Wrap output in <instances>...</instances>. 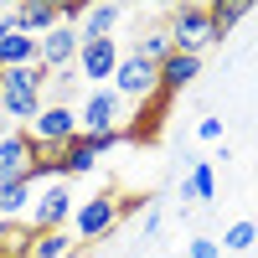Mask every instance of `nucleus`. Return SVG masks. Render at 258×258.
Instances as JSON below:
<instances>
[{"instance_id": "obj_1", "label": "nucleus", "mask_w": 258, "mask_h": 258, "mask_svg": "<svg viewBox=\"0 0 258 258\" xmlns=\"http://www.w3.org/2000/svg\"><path fill=\"white\" fill-rule=\"evenodd\" d=\"M47 83H52V73L41 62L36 68H11L6 83H0V114L21 129H31V119L47 109Z\"/></svg>"}, {"instance_id": "obj_2", "label": "nucleus", "mask_w": 258, "mask_h": 258, "mask_svg": "<svg viewBox=\"0 0 258 258\" xmlns=\"http://www.w3.org/2000/svg\"><path fill=\"white\" fill-rule=\"evenodd\" d=\"M165 26H170V41L176 52H191V57H207L217 47V31H212V16L202 0H186V6H170L165 11Z\"/></svg>"}, {"instance_id": "obj_3", "label": "nucleus", "mask_w": 258, "mask_h": 258, "mask_svg": "<svg viewBox=\"0 0 258 258\" xmlns=\"http://www.w3.org/2000/svg\"><path fill=\"white\" fill-rule=\"evenodd\" d=\"M119 222H124L119 217V197H114V191H98V197H88L73 212V238L78 243H98V238H109Z\"/></svg>"}, {"instance_id": "obj_4", "label": "nucleus", "mask_w": 258, "mask_h": 258, "mask_svg": "<svg viewBox=\"0 0 258 258\" xmlns=\"http://www.w3.org/2000/svg\"><path fill=\"white\" fill-rule=\"evenodd\" d=\"M73 212H78L73 186H68V181H52V186H41V191H36V202H31V212H26V222H31V232H57V227H68V222H73Z\"/></svg>"}, {"instance_id": "obj_5", "label": "nucleus", "mask_w": 258, "mask_h": 258, "mask_svg": "<svg viewBox=\"0 0 258 258\" xmlns=\"http://www.w3.org/2000/svg\"><path fill=\"white\" fill-rule=\"evenodd\" d=\"M109 88H114L124 103H145V98L160 93V68H155V62H145V57H135V52H124Z\"/></svg>"}, {"instance_id": "obj_6", "label": "nucleus", "mask_w": 258, "mask_h": 258, "mask_svg": "<svg viewBox=\"0 0 258 258\" xmlns=\"http://www.w3.org/2000/svg\"><path fill=\"white\" fill-rule=\"evenodd\" d=\"M78 129L83 135H103V129H124V98L114 88H88L78 103Z\"/></svg>"}, {"instance_id": "obj_7", "label": "nucleus", "mask_w": 258, "mask_h": 258, "mask_svg": "<svg viewBox=\"0 0 258 258\" xmlns=\"http://www.w3.org/2000/svg\"><path fill=\"white\" fill-rule=\"evenodd\" d=\"M26 135L36 140V145H52V150H62V145H73L83 129H78V109L73 103H47L36 119H31V129Z\"/></svg>"}, {"instance_id": "obj_8", "label": "nucleus", "mask_w": 258, "mask_h": 258, "mask_svg": "<svg viewBox=\"0 0 258 258\" xmlns=\"http://www.w3.org/2000/svg\"><path fill=\"white\" fill-rule=\"evenodd\" d=\"M119 41L114 36H103V41H83L78 47V78L83 83H93V88H109L114 73H119Z\"/></svg>"}, {"instance_id": "obj_9", "label": "nucleus", "mask_w": 258, "mask_h": 258, "mask_svg": "<svg viewBox=\"0 0 258 258\" xmlns=\"http://www.w3.org/2000/svg\"><path fill=\"white\" fill-rule=\"evenodd\" d=\"M78 47H83V31L78 26H52L47 36H41V68L47 73H62V68H78Z\"/></svg>"}, {"instance_id": "obj_10", "label": "nucleus", "mask_w": 258, "mask_h": 258, "mask_svg": "<svg viewBox=\"0 0 258 258\" xmlns=\"http://www.w3.org/2000/svg\"><path fill=\"white\" fill-rule=\"evenodd\" d=\"M6 181H31V135L26 129H6V140H0V186Z\"/></svg>"}, {"instance_id": "obj_11", "label": "nucleus", "mask_w": 258, "mask_h": 258, "mask_svg": "<svg viewBox=\"0 0 258 258\" xmlns=\"http://www.w3.org/2000/svg\"><path fill=\"white\" fill-rule=\"evenodd\" d=\"M202 78V57H191V52H170L165 62H160V93H186L191 83Z\"/></svg>"}, {"instance_id": "obj_12", "label": "nucleus", "mask_w": 258, "mask_h": 258, "mask_svg": "<svg viewBox=\"0 0 258 258\" xmlns=\"http://www.w3.org/2000/svg\"><path fill=\"white\" fill-rule=\"evenodd\" d=\"M16 31H26V36H47L52 26H62V6H52V0H26V6H16Z\"/></svg>"}, {"instance_id": "obj_13", "label": "nucleus", "mask_w": 258, "mask_h": 258, "mask_svg": "<svg viewBox=\"0 0 258 258\" xmlns=\"http://www.w3.org/2000/svg\"><path fill=\"white\" fill-rule=\"evenodd\" d=\"M41 62V41L36 36H26V31H11L6 41H0V68H36Z\"/></svg>"}, {"instance_id": "obj_14", "label": "nucleus", "mask_w": 258, "mask_h": 258, "mask_svg": "<svg viewBox=\"0 0 258 258\" xmlns=\"http://www.w3.org/2000/svg\"><path fill=\"white\" fill-rule=\"evenodd\" d=\"M124 21V11L114 6V0H98V6H88V16H83V41H103V36H114V26Z\"/></svg>"}, {"instance_id": "obj_15", "label": "nucleus", "mask_w": 258, "mask_h": 258, "mask_svg": "<svg viewBox=\"0 0 258 258\" xmlns=\"http://www.w3.org/2000/svg\"><path fill=\"white\" fill-rule=\"evenodd\" d=\"M212 197H217V165H212V160H197V165H191V176L181 181V202H212Z\"/></svg>"}, {"instance_id": "obj_16", "label": "nucleus", "mask_w": 258, "mask_h": 258, "mask_svg": "<svg viewBox=\"0 0 258 258\" xmlns=\"http://www.w3.org/2000/svg\"><path fill=\"white\" fill-rule=\"evenodd\" d=\"M93 165H98V150L88 145V135H78L73 145H62V181L68 176H93Z\"/></svg>"}, {"instance_id": "obj_17", "label": "nucleus", "mask_w": 258, "mask_h": 258, "mask_svg": "<svg viewBox=\"0 0 258 258\" xmlns=\"http://www.w3.org/2000/svg\"><path fill=\"white\" fill-rule=\"evenodd\" d=\"M129 52H135V57H145V62H155V68H160V62L170 57V52H176V41H170V26H165V21H160V26H150L140 41H135V47H129Z\"/></svg>"}, {"instance_id": "obj_18", "label": "nucleus", "mask_w": 258, "mask_h": 258, "mask_svg": "<svg viewBox=\"0 0 258 258\" xmlns=\"http://www.w3.org/2000/svg\"><path fill=\"white\" fill-rule=\"evenodd\" d=\"M73 253H78V238H73V227L36 232V238H31V258H73Z\"/></svg>"}, {"instance_id": "obj_19", "label": "nucleus", "mask_w": 258, "mask_h": 258, "mask_svg": "<svg viewBox=\"0 0 258 258\" xmlns=\"http://www.w3.org/2000/svg\"><path fill=\"white\" fill-rule=\"evenodd\" d=\"M248 0H212V6H207V16H212V31H217V41L232 31V26H243V21H248Z\"/></svg>"}, {"instance_id": "obj_20", "label": "nucleus", "mask_w": 258, "mask_h": 258, "mask_svg": "<svg viewBox=\"0 0 258 258\" xmlns=\"http://www.w3.org/2000/svg\"><path fill=\"white\" fill-rule=\"evenodd\" d=\"M31 202H36V186H31V181H6V186H0V212H6L11 222L26 217Z\"/></svg>"}, {"instance_id": "obj_21", "label": "nucleus", "mask_w": 258, "mask_h": 258, "mask_svg": "<svg viewBox=\"0 0 258 258\" xmlns=\"http://www.w3.org/2000/svg\"><path fill=\"white\" fill-rule=\"evenodd\" d=\"M31 222H0V258H31Z\"/></svg>"}, {"instance_id": "obj_22", "label": "nucleus", "mask_w": 258, "mask_h": 258, "mask_svg": "<svg viewBox=\"0 0 258 258\" xmlns=\"http://www.w3.org/2000/svg\"><path fill=\"white\" fill-rule=\"evenodd\" d=\"M222 253H248L253 243H258V222H248V217H238V222H232L227 232H222Z\"/></svg>"}, {"instance_id": "obj_23", "label": "nucleus", "mask_w": 258, "mask_h": 258, "mask_svg": "<svg viewBox=\"0 0 258 258\" xmlns=\"http://www.w3.org/2000/svg\"><path fill=\"white\" fill-rule=\"evenodd\" d=\"M222 135H227V124H222L217 114H207V119L197 124V140H202V145H222Z\"/></svg>"}, {"instance_id": "obj_24", "label": "nucleus", "mask_w": 258, "mask_h": 258, "mask_svg": "<svg viewBox=\"0 0 258 258\" xmlns=\"http://www.w3.org/2000/svg\"><path fill=\"white\" fill-rule=\"evenodd\" d=\"M88 145L98 150V160H103L109 150H119V145H124V129H103V135H88Z\"/></svg>"}, {"instance_id": "obj_25", "label": "nucleus", "mask_w": 258, "mask_h": 258, "mask_svg": "<svg viewBox=\"0 0 258 258\" xmlns=\"http://www.w3.org/2000/svg\"><path fill=\"white\" fill-rule=\"evenodd\" d=\"M186 258H222V243L217 238H191L186 243Z\"/></svg>"}, {"instance_id": "obj_26", "label": "nucleus", "mask_w": 258, "mask_h": 258, "mask_svg": "<svg viewBox=\"0 0 258 258\" xmlns=\"http://www.w3.org/2000/svg\"><path fill=\"white\" fill-rule=\"evenodd\" d=\"M0 83H6V68H0Z\"/></svg>"}, {"instance_id": "obj_27", "label": "nucleus", "mask_w": 258, "mask_h": 258, "mask_svg": "<svg viewBox=\"0 0 258 258\" xmlns=\"http://www.w3.org/2000/svg\"><path fill=\"white\" fill-rule=\"evenodd\" d=\"M0 140H6V129H0Z\"/></svg>"}, {"instance_id": "obj_28", "label": "nucleus", "mask_w": 258, "mask_h": 258, "mask_svg": "<svg viewBox=\"0 0 258 258\" xmlns=\"http://www.w3.org/2000/svg\"><path fill=\"white\" fill-rule=\"evenodd\" d=\"M0 222H6V212H0Z\"/></svg>"}]
</instances>
